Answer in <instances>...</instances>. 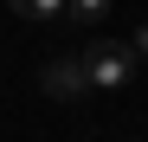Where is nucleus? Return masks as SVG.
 <instances>
[{
    "label": "nucleus",
    "instance_id": "nucleus-6",
    "mask_svg": "<svg viewBox=\"0 0 148 142\" xmlns=\"http://www.w3.org/2000/svg\"><path fill=\"white\" fill-rule=\"evenodd\" d=\"M0 7H7V0H0Z\"/></svg>",
    "mask_w": 148,
    "mask_h": 142
},
{
    "label": "nucleus",
    "instance_id": "nucleus-1",
    "mask_svg": "<svg viewBox=\"0 0 148 142\" xmlns=\"http://www.w3.org/2000/svg\"><path fill=\"white\" fill-rule=\"evenodd\" d=\"M77 65H84V84L90 90H103V97H122V90L135 84V58H129V45L122 39H90L84 52H77Z\"/></svg>",
    "mask_w": 148,
    "mask_h": 142
},
{
    "label": "nucleus",
    "instance_id": "nucleus-3",
    "mask_svg": "<svg viewBox=\"0 0 148 142\" xmlns=\"http://www.w3.org/2000/svg\"><path fill=\"white\" fill-rule=\"evenodd\" d=\"M13 13H26V19H64V7L71 0H7Z\"/></svg>",
    "mask_w": 148,
    "mask_h": 142
},
{
    "label": "nucleus",
    "instance_id": "nucleus-4",
    "mask_svg": "<svg viewBox=\"0 0 148 142\" xmlns=\"http://www.w3.org/2000/svg\"><path fill=\"white\" fill-rule=\"evenodd\" d=\"M64 19H110V0H71Z\"/></svg>",
    "mask_w": 148,
    "mask_h": 142
},
{
    "label": "nucleus",
    "instance_id": "nucleus-5",
    "mask_svg": "<svg viewBox=\"0 0 148 142\" xmlns=\"http://www.w3.org/2000/svg\"><path fill=\"white\" fill-rule=\"evenodd\" d=\"M122 45H129V58H135V65H148V19L135 26V39H122Z\"/></svg>",
    "mask_w": 148,
    "mask_h": 142
},
{
    "label": "nucleus",
    "instance_id": "nucleus-2",
    "mask_svg": "<svg viewBox=\"0 0 148 142\" xmlns=\"http://www.w3.org/2000/svg\"><path fill=\"white\" fill-rule=\"evenodd\" d=\"M39 90H45V97H58V103H77V97H90L84 65H77V58H52V65L39 71Z\"/></svg>",
    "mask_w": 148,
    "mask_h": 142
}]
</instances>
